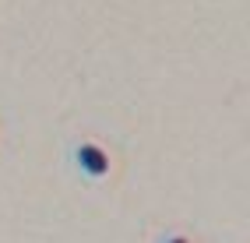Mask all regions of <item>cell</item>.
I'll list each match as a JSON object with an SVG mask.
<instances>
[{
	"label": "cell",
	"instance_id": "obj_1",
	"mask_svg": "<svg viewBox=\"0 0 250 243\" xmlns=\"http://www.w3.org/2000/svg\"><path fill=\"white\" fill-rule=\"evenodd\" d=\"M74 166L88 180H103V176H109V152L95 141H78L74 144Z\"/></svg>",
	"mask_w": 250,
	"mask_h": 243
},
{
	"label": "cell",
	"instance_id": "obj_2",
	"mask_svg": "<svg viewBox=\"0 0 250 243\" xmlns=\"http://www.w3.org/2000/svg\"><path fill=\"white\" fill-rule=\"evenodd\" d=\"M166 243H190V240H187V236H169Z\"/></svg>",
	"mask_w": 250,
	"mask_h": 243
}]
</instances>
